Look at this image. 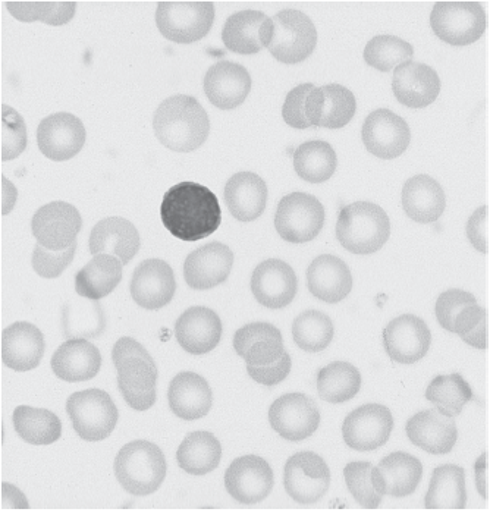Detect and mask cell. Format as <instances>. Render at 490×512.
Masks as SVG:
<instances>
[{
    "instance_id": "obj_36",
    "label": "cell",
    "mask_w": 490,
    "mask_h": 512,
    "mask_svg": "<svg viewBox=\"0 0 490 512\" xmlns=\"http://www.w3.org/2000/svg\"><path fill=\"white\" fill-rule=\"evenodd\" d=\"M122 266L111 254H97L75 276V291L91 301L108 297L122 281Z\"/></svg>"
},
{
    "instance_id": "obj_55",
    "label": "cell",
    "mask_w": 490,
    "mask_h": 512,
    "mask_svg": "<svg viewBox=\"0 0 490 512\" xmlns=\"http://www.w3.org/2000/svg\"><path fill=\"white\" fill-rule=\"evenodd\" d=\"M477 490L483 498L488 499V454H483L476 463Z\"/></svg>"
},
{
    "instance_id": "obj_2",
    "label": "cell",
    "mask_w": 490,
    "mask_h": 512,
    "mask_svg": "<svg viewBox=\"0 0 490 512\" xmlns=\"http://www.w3.org/2000/svg\"><path fill=\"white\" fill-rule=\"evenodd\" d=\"M157 140L172 152H194L206 143L210 133L207 112L196 97H169L160 103L153 118Z\"/></svg>"
},
{
    "instance_id": "obj_28",
    "label": "cell",
    "mask_w": 490,
    "mask_h": 512,
    "mask_svg": "<svg viewBox=\"0 0 490 512\" xmlns=\"http://www.w3.org/2000/svg\"><path fill=\"white\" fill-rule=\"evenodd\" d=\"M234 348L248 366H268L285 353L281 331L266 322L250 323L238 329Z\"/></svg>"
},
{
    "instance_id": "obj_32",
    "label": "cell",
    "mask_w": 490,
    "mask_h": 512,
    "mask_svg": "<svg viewBox=\"0 0 490 512\" xmlns=\"http://www.w3.org/2000/svg\"><path fill=\"white\" fill-rule=\"evenodd\" d=\"M102 356L96 345L84 338H72L52 357L53 373L65 382H86L99 373Z\"/></svg>"
},
{
    "instance_id": "obj_54",
    "label": "cell",
    "mask_w": 490,
    "mask_h": 512,
    "mask_svg": "<svg viewBox=\"0 0 490 512\" xmlns=\"http://www.w3.org/2000/svg\"><path fill=\"white\" fill-rule=\"evenodd\" d=\"M30 507L28 505L27 498L20 489L15 486L9 485V483H2V510H8V508H15V510H27Z\"/></svg>"
},
{
    "instance_id": "obj_39",
    "label": "cell",
    "mask_w": 490,
    "mask_h": 512,
    "mask_svg": "<svg viewBox=\"0 0 490 512\" xmlns=\"http://www.w3.org/2000/svg\"><path fill=\"white\" fill-rule=\"evenodd\" d=\"M222 445L212 433L194 432L179 445V467L193 476H204L221 463Z\"/></svg>"
},
{
    "instance_id": "obj_46",
    "label": "cell",
    "mask_w": 490,
    "mask_h": 512,
    "mask_svg": "<svg viewBox=\"0 0 490 512\" xmlns=\"http://www.w3.org/2000/svg\"><path fill=\"white\" fill-rule=\"evenodd\" d=\"M11 15L23 23L43 21L49 25H64L74 18L75 2H8Z\"/></svg>"
},
{
    "instance_id": "obj_13",
    "label": "cell",
    "mask_w": 490,
    "mask_h": 512,
    "mask_svg": "<svg viewBox=\"0 0 490 512\" xmlns=\"http://www.w3.org/2000/svg\"><path fill=\"white\" fill-rule=\"evenodd\" d=\"M394 419L388 407L366 404L348 414L342 426L345 444L360 452L375 451L389 441Z\"/></svg>"
},
{
    "instance_id": "obj_35",
    "label": "cell",
    "mask_w": 490,
    "mask_h": 512,
    "mask_svg": "<svg viewBox=\"0 0 490 512\" xmlns=\"http://www.w3.org/2000/svg\"><path fill=\"white\" fill-rule=\"evenodd\" d=\"M402 207L414 222L433 223L445 212L444 190L429 175H416L408 179L402 188Z\"/></svg>"
},
{
    "instance_id": "obj_51",
    "label": "cell",
    "mask_w": 490,
    "mask_h": 512,
    "mask_svg": "<svg viewBox=\"0 0 490 512\" xmlns=\"http://www.w3.org/2000/svg\"><path fill=\"white\" fill-rule=\"evenodd\" d=\"M291 367L290 354L285 351L276 363L268 364V366H248L247 364V372L250 378L256 380L260 385L275 386L287 379Z\"/></svg>"
},
{
    "instance_id": "obj_33",
    "label": "cell",
    "mask_w": 490,
    "mask_h": 512,
    "mask_svg": "<svg viewBox=\"0 0 490 512\" xmlns=\"http://www.w3.org/2000/svg\"><path fill=\"white\" fill-rule=\"evenodd\" d=\"M169 407L179 419L193 422L209 414L213 395L209 383L196 373H179L168 391Z\"/></svg>"
},
{
    "instance_id": "obj_52",
    "label": "cell",
    "mask_w": 490,
    "mask_h": 512,
    "mask_svg": "<svg viewBox=\"0 0 490 512\" xmlns=\"http://www.w3.org/2000/svg\"><path fill=\"white\" fill-rule=\"evenodd\" d=\"M467 237L480 253L489 251V207L483 206L471 215L467 223Z\"/></svg>"
},
{
    "instance_id": "obj_56",
    "label": "cell",
    "mask_w": 490,
    "mask_h": 512,
    "mask_svg": "<svg viewBox=\"0 0 490 512\" xmlns=\"http://www.w3.org/2000/svg\"><path fill=\"white\" fill-rule=\"evenodd\" d=\"M15 201H17V190H15L14 184L2 177V215L12 212Z\"/></svg>"
},
{
    "instance_id": "obj_21",
    "label": "cell",
    "mask_w": 490,
    "mask_h": 512,
    "mask_svg": "<svg viewBox=\"0 0 490 512\" xmlns=\"http://www.w3.org/2000/svg\"><path fill=\"white\" fill-rule=\"evenodd\" d=\"M177 291L174 270L159 259L144 260L137 266L131 281L135 303L146 310L168 306Z\"/></svg>"
},
{
    "instance_id": "obj_12",
    "label": "cell",
    "mask_w": 490,
    "mask_h": 512,
    "mask_svg": "<svg viewBox=\"0 0 490 512\" xmlns=\"http://www.w3.org/2000/svg\"><path fill=\"white\" fill-rule=\"evenodd\" d=\"M269 422L272 429L287 441H304L319 427V408L307 395L287 394L273 402Z\"/></svg>"
},
{
    "instance_id": "obj_48",
    "label": "cell",
    "mask_w": 490,
    "mask_h": 512,
    "mask_svg": "<svg viewBox=\"0 0 490 512\" xmlns=\"http://www.w3.org/2000/svg\"><path fill=\"white\" fill-rule=\"evenodd\" d=\"M2 160L17 159L27 149V127L23 116L8 105H2Z\"/></svg>"
},
{
    "instance_id": "obj_42",
    "label": "cell",
    "mask_w": 490,
    "mask_h": 512,
    "mask_svg": "<svg viewBox=\"0 0 490 512\" xmlns=\"http://www.w3.org/2000/svg\"><path fill=\"white\" fill-rule=\"evenodd\" d=\"M360 388V372L353 364L344 361L323 367L317 375V392L322 400L331 404L353 400Z\"/></svg>"
},
{
    "instance_id": "obj_26",
    "label": "cell",
    "mask_w": 490,
    "mask_h": 512,
    "mask_svg": "<svg viewBox=\"0 0 490 512\" xmlns=\"http://www.w3.org/2000/svg\"><path fill=\"white\" fill-rule=\"evenodd\" d=\"M45 348V336L33 323L17 322L2 332V361L15 372L36 369Z\"/></svg>"
},
{
    "instance_id": "obj_43",
    "label": "cell",
    "mask_w": 490,
    "mask_h": 512,
    "mask_svg": "<svg viewBox=\"0 0 490 512\" xmlns=\"http://www.w3.org/2000/svg\"><path fill=\"white\" fill-rule=\"evenodd\" d=\"M426 398L435 405L439 413L457 417L463 411L464 405L473 400V391L463 376L454 373L433 379L427 386Z\"/></svg>"
},
{
    "instance_id": "obj_37",
    "label": "cell",
    "mask_w": 490,
    "mask_h": 512,
    "mask_svg": "<svg viewBox=\"0 0 490 512\" xmlns=\"http://www.w3.org/2000/svg\"><path fill=\"white\" fill-rule=\"evenodd\" d=\"M424 504L427 510H464L467 505L464 468L454 464L435 468Z\"/></svg>"
},
{
    "instance_id": "obj_19",
    "label": "cell",
    "mask_w": 490,
    "mask_h": 512,
    "mask_svg": "<svg viewBox=\"0 0 490 512\" xmlns=\"http://www.w3.org/2000/svg\"><path fill=\"white\" fill-rule=\"evenodd\" d=\"M118 388L133 410L146 411L156 402L157 367L150 354L124 358L116 364Z\"/></svg>"
},
{
    "instance_id": "obj_10",
    "label": "cell",
    "mask_w": 490,
    "mask_h": 512,
    "mask_svg": "<svg viewBox=\"0 0 490 512\" xmlns=\"http://www.w3.org/2000/svg\"><path fill=\"white\" fill-rule=\"evenodd\" d=\"M284 485L288 495L298 504H316L328 492L331 470L320 455L298 452L287 461Z\"/></svg>"
},
{
    "instance_id": "obj_17",
    "label": "cell",
    "mask_w": 490,
    "mask_h": 512,
    "mask_svg": "<svg viewBox=\"0 0 490 512\" xmlns=\"http://www.w3.org/2000/svg\"><path fill=\"white\" fill-rule=\"evenodd\" d=\"M357 111L354 94L339 84L316 87L306 102L307 121L312 127L339 130L350 124Z\"/></svg>"
},
{
    "instance_id": "obj_27",
    "label": "cell",
    "mask_w": 490,
    "mask_h": 512,
    "mask_svg": "<svg viewBox=\"0 0 490 512\" xmlns=\"http://www.w3.org/2000/svg\"><path fill=\"white\" fill-rule=\"evenodd\" d=\"M405 430L408 439L429 454H448L457 444L458 430L454 417L445 416L438 410L417 413L408 420Z\"/></svg>"
},
{
    "instance_id": "obj_14",
    "label": "cell",
    "mask_w": 490,
    "mask_h": 512,
    "mask_svg": "<svg viewBox=\"0 0 490 512\" xmlns=\"http://www.w3.org/2000/svg\"><path fill=\"white\" fill-rule=\"evenodd\" d=\"M40 152L47 159L65 162L81 152L86 143V128L72 113L59 112L47 116L37 130Z\"/></svg>"
},
{
    "instance_id": "obj_3",
    "label": "cell",
    "mask_w": 490,
    "mask_h": 512,
    "mask_svg": "<svg viewBox=\"0 0 490 512\" xmlns=\"http://www.w3.org/2000/svg\"><path fill=\"white\" fill-rule=\"evenodd\" d=\"M262 45L276 61L287 65L300 64L316 49V27L304 12L287 9L265 21Z\"/></svg>"
},
{
    "instance_id": "obj_45",
    "label": "cell",
    "mask_w": 490,
    "mask_h": 512,
    "mask_svg": "<svg viewBox=\"0 0 490 512\" xmlns=\"http://www.w3.org/2000/svg\"><path fill=\"white\" fill-rule=\"evenodd\" d=\"M414 47L400 37L376 36L367 43L364 49V61L380 72H389L400 67L404 62L411 61Z\"/></svg>"
},
{
    "instance_id": "obj_6",
    "label": "cell",
    "mask_w": 490,
    "mask_h": 512,
    "mask_svg": "<svg viewBox=\"0 0 490 512\" xmlns=\"http://www.w3.org/2000/svg\"><path fill=\"white\" fill-rule=\"evenodd\" d=\"M215 21L212 2H159L156 24L165 39L190 45L209 34Z\"/></svg>"
},
{
    "instance_id": "obj_23",
    "label": "cell",
    "mask_w": 490,
    "mask_h": 512,
    "mask_svg": "<svg viewBox=\"0 0 490 512\" xmlns=\"http://www.w3.org/2000/svg\"><path fill=\"white\" fill-rule=\"evenodd\" d=\"M392 91L401 105L423 109L438 99L441 80L438 72L429 65L407 61L395 68Z\"/></svg>"
},
{
    "instance_id": "obj_25",
    "label": "cell",
    "mask_w": 490,
    "mask_h": 512,
    "mask_svg": "<svg viewBox=\"0 0 490 512\" xmlns=\"http://www.w3.org/2000/svg\"><path fill=\"white\" fill-rule=\"evenodd\" d=\"M251 90V77L243 65L221 61L204 77V93L213 106L231 111L243 105Z\"/></svg>"
},
{
    "instance_id": "obj_31",
    "label": "cell",
    "mask_w": 490,
    "mask_h": 512,
    "mask_svg": "<svg viewBox=\"0 0 490 512\" xmlns=\"http://www.w3.org/2000/svg\"><path fill=\"white\" fill-rule=\"evenodd\" d=\"M225 203L237 221H256L263 215L268 203L266 182L253 172L235 174L226 182Z\"/></svg>"
},
{
    "instance_id": "obj_24",
    "label": "cell",
    "mask_w": 490,
    "mask_h": 512,
    "mask_svg": "<svg viewBox=\"0 0 490 512\" xmlns=\"http://www.w3.org/2000/svg\"><path fill=\"white\" fill-rule=\"evenodd\" d=\"M175 336L187 353L203 356L221 342V317L207 307H191L175 323Z\"/></svg>"
},
{
    "instance_id": "obj_44",
    "label": "cell",
    "mask_w": 490,
    "mask_h": 512,
    "mask_svg": "<svg viewBox=\"0 0 490 512\" xmlns=\"http://www.w3.org/2000/svg\"><path fill=\"white\" fill-rule=\"evenodd\" d=\"M292 338L301 350L319 353L334 339V323L325 313L309 310L292 323Z\"/></svg>"
},
{
    "instance_id": "obj_9",
    "label": "cell",
    "mask_w": 490,
    "mask_h": 512,
    "mask_svg": "<svg viewBox=\"0 0 490 512\" xmlns=\"http://www.w3.org/2000/svg\"><path fill=\"white\" fill-rule=\"evenodd\" d=\"M325 225V209L314 196L292 193L279 201L275 228L282 240L292 244L313 241Z\"/></svg>"
},
{
    "instance_id": "obj_49",
    "label": "cell",
    "mask_w": 490,
    "mask_h": 512,
    "mask_svg": "<svg viewBox=\"0 0 490 512\" xmlns=\"http://www.w3.org/2000/svg\"><path fill=\"white\" fill-rule=\"evenodd\" d=\"M77 243L72 244L67 250L52 251L43 245L37 244L33 251V269L37 275L46 279H55L64 273V270L74 260Z\"/></svg>"
},
{
    "instance_id": "obj_18",
    "label": "cell",
    "mask_w": 490,
    "mask_h": 512,
    "mask_svg": "<svg viewBox=\"0 0 490 512\" xmlns=\"http://www.w3.org/2000/svg\"><path fill=\"white\" fill-rule=\"evenodd\" d=\"M432 344L426 322L413 314L392 320L383 331V345L392 361L414 364L422 360Z\"/></svg>"
},
{
    "instance_id": "obj_40",
    "label": "cell",
    "mask_w": 490,
    "mask_h": 512,
    "mask_svg": "<svg viewBox=\"0 0 490 512\" xmlns=\"http://www.w3.org/2000/svg\"><path fill=\"white\" fill-rule=\"evenodd\" d=\"M14 427L18 436L31 445H52L62 435V423L56 414L28 405L14 411Z\"/></svg>"
},
{
    "instance_id": "obj_53",
    "label": "cell",
    "mask_w": 490,
    "mask_h": 512,
    "mask_svg": "<svg viewBox=\"0 0 490 512\" xmlns=\"http://www.w3.org/2000/svg\"><path fill=\"white\" fill-rule=\"evenodd\" d=\"M138 354H149V351L140 344V342L135 341L133 338H121L115 345H113L112 351V360L113 364H118L119 361L124 360V358L130 356H138Z\"/></svg>"
},
{
    "instance_id": "obj_30",
    "label": "cell",
    "mask_w": 490,
    "mask_h": 512,
    "mask_svg": "<svg viewBox=\"0 0 490 512\" xmlns=\"http://www.w3.org/2000/svg\"><path fill=\"white\" fill-rule=\"evenodd\" d=\"M90 253L111 254L128 265L140 250L137 228L124 218H106L94 226L90 234Z\"/></svg>"
},
{
    "instance_id": "obj_22",
    "label": "cell",
    "mask_w": 490,
    "mask_h": 512,
    "mask_svg": "<svg viewBox=\"0 0 490 512\" xmlns=\"http://www.w3.org/2000/svg\"><path fill=\"white\" fill-rule=\"evenodd\" d=\"M232 266H234V253L228 245L218 241L203 245L185 260V282L193 290H210L228 279Z\"/></svg>"
},
{
    "instance_id": "obj_15",
    "label": "cell",
    "mask_w": 490,
    "mask_h": 512,
    "mask_svg": "<svg viewBox=\"0 0 490 512\" xmlns=\"http://www.w3.org/2000/svg\"><path fill=\"white\" fill-rule=\"evenodd\" d=\"M273 470L268 461L256 455L237 458L225 474L229 495L244 505L259 504L273 489Z\"/></svg>"
},
{
    "instance_id": "obj_29",
    "label": "cell",
    "mask_w": 490,
    "mask_h": 512,
    "mask_svg": "<svg viewBox=\"0 0 490 512\" xmlns=\"http://www.w3.org/2000/svg\"><path fill=\"white\" fill-rule=\"evenodd\" d=\"M307 285L314 297L328 304L345 300L353 290L351 270L339 257L323 254L307 270Z\"/></svg>"
},
{
    "instance_id": "obj_1",
    "label": "cell",
    "mask_w": 490,
    "mask_h": 512,
    "mask_svg": "<svg viewBox=\"0 0 490 512\" xmlns=\"http://www.w3.org/2000/svg\"><path fill=\"white\" fill-rule=\"evenodd\" d=\"M160 218L175 238L194 243L218 231L222 222L221 204L204 185L181 182L163 196Z\"/></svg>"
},
{
    "instance_id": "obj_50",
    "label": "cell",
    "mask_w": 490,
    "mask_h": 512,
    "mask_svg": "<svg viewBox=\"0 0 490 512\" xmlns=\"http://www.w3.org/2000/svg\"><path fill=\"white\" fill-rule=\"evenodd\" d=\"M313 89V84H301L288 93L284 108H282V116L290 127L297 128V130H307L312 127L307 121L306 102Z\"/></svg>"
},
{
    "instance_id": "obj_7",
    "label": "cell",
    "mask_w": 490,
    "mask_h": 512,
    "mask_svg": "<svg viewBox=\"0 0 490 512\" xmlns=\"http://www.w3.org/2000/svg\"><path fill=\"white\" fill-rule=\"evenodd\" d=\"M67 411L75 432L84 441L99 442L109 438L118 423L115 402L102 389L75 392L68 398Z\"/></svg>"
},
{
    "instance_id": "obj_8",
    "label": "cell",
    "mask_w": 490,
    "mask_h": 512,
    "mask_svg": "<svg viewBox=\"0 0 490 512\" xmlns=\"http://www.w3.org/2000/svg\"><path fill=\"white\" fill-rule=\"evenodd\" d=\"M433 33L451 46L477 42L486 30V14L477 2H438L430 14Z\"/></svg>"
},
{
    "instance_id": "obj_41",
    "label": "cell",
    "mask_w": 490,
    "mask_h": 512,
    "mask_svg": "<svg viewBox=\"0 0 490 512\" xmlns=\"http://www.w3.org/2000/svg\"><path fill=\"white\" fill-rule=\"evenodd\" d=\"M338 159L334 147L326 141L301 144L294 153V169L298 177L312 184H322L335 174Z\"/></svg>"
},
{
    "instance_id": "obj_38",
    "label": "cell",
    "mask_w": 490,
    "mask_h": 512,
    "mask_svg": "<svg viewBox=\"0 0 490 512\" xmlns=\"http://www.w3.org/2000/svg\"><path fill=\"white\" fill-rule=\"evenodd\" d=\"M268 20L263 12L241 11L226 20L222 40L226 49L238 55H256L263 49L262 27Z\"/></svg>"
},
{
    "instance_id": "obj_5",
    "label": "cell",
    "mask_w": 490,
    "mask_h": 512,
    "mask_svg": "<svg viewBox=\"0 0 490 512\" xmlns=\"http://www.w3.org/2000/svg\"><path fill=\"white\" fill-rule=\"evenodd\" d=\"M116 480L135 496L156 492L166 477L162 449L149 441H134L119 451L115 460Z\"/></svg>"
},
{
    "instance_id": "obj_16",
    "label": "cell",
    "mask_w": 490,
    "mask_h": 512,
    "mask_svg": "<svg viewBox=\"0 0 490 512\" xmlns=\"http://www.w3.org/2000/svg\"><path fill=\"white\" fill-rule=\"evenodd\" d=\"M364 146L379 159H397L410 146L411 133L407 122L389 109L370 113L361 130Z\"/></svg>"
},
{
    "instance_id": "obj_47",
    "label": "cell",
    "mask_w": 490,
    "mask_h": 512,
    "mask_svg": "<svg viewBox=\"0 0 490 512\" xmlns=\"http://www.w3.org/2000/svg\"><path fill=\"white\" fill-rule=\"evenodd\" d=\"M373 464L356 461V463L347 464L344 468L345 482L351 495L367 510H375L383 499V493L376 486L375 477H373Z\"/></svg>"
},
{
    "instance_id": "obj_20",
    "label": "cell",
    "mask_w": 490,
    "mask_h": 512,
    "mask_svg": "<svg viewBox=\"0 0 490 512\" xmlns=\"http://www.w3.org/2000/svg\"><path fill=\"white\" fill-rule=\"evenodd\" d=\"M298 281L294 269L279 259L260 263L251 276V292L257 303L278 310L290 306L297 295Z\"/></svg>"
},
{
    "instance_id": "obj_4",
    "label": "cell",
    "mask_w": 490,
    "mask_h": 512,
    "mask_svg": "<svg viewBox=\"0 0 490 512\" xmlns=\"http://www.w3.org/2000/svg\"><path fill=\"white\" fill-rule=\"evenodd\" d=\"M391 235V222L385 210L369 201L342 207L336 222L339 244L353 254L367 256L379 251Z\"/></svg>"
},
{
    "instance_id": "obj_11",
    "label": "cell",
    "mask_w": 490,
    "mask_h": 512,
    "mask_svg": "<svg viewBox=\"0 0 490 512\" xmlns=\"http://www.w3.org/2000/svg\"><path fill=\"white\" fill-rule=\"evenodd\" d=\"M83 219L72 204L53 201L37 210L31 221V231L37 243L52 251L67 250L77 243Z\"/></svg>"
},
{
    "instance_id": "obj_34",
    "label": "cell",
    "mask_w": 490,
    "mask_h": 512,
    "mask_svg": "<svg viewBox=\"0 0 490 512\" xmlns=\"http://www.w3.org/2000/svg\"><path fill=\"white\" fill-rule=\"evenodd\" d=\"M423 476L420 460L407 452H394L373 467L376 486L383 495L404 498L416 492Z\"/></svg>"
}]
</instances>
